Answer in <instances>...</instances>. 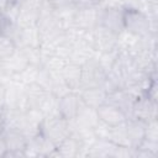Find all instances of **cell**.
<instances>
[{"label": "cell", "mask_w": 158, "mask_h": 158, "mask_svg": "<svg viewBox=\"0 0 158 158\" xmlns=\"http://www.w3.org/2000/svg\"><path fill=\"white\" fill-rule=\"evenodd\" d=\"M123 31L136 38H143L151 33H157V21H152L142 10L125 9Z\"/></svg>", "instance_id": "cell-1"}, {"label": "cell", "mask_w": 158, "mask_h": 158, "mask_svg": "<svg viewBox=\"0 0 158 158\" xmlns=\"http://www.w3.org/2000/svg\"><path fill=\"white\" fill-rule=\"evenodd\" d=\"M40 133L51 143L57 146L72 133V123L59 114L48 115L44 116L41 122Z\"/></svg>", "instance_id": "cell-2"}, {"label": "cell", "mask_w": 158, "mask_h": 158, "mask_svg": "<svg viewBox=\"0 0 158 158\" xmlns=\"http://www.w3.org/2000/svg\"><path fill=\"white\" fill-rule=\"evenodd\" d=\"M125 9L121 5H100L98 26H101L116 35L123 32Z\"/></svg>", "instance_id": "cell-3"}, {"label": "cell", "mask_w": 158, "mask_h": 158, "mask_svg": "<svg viewBox=\"0 0 158 158\" xmlns=\"http://www.w3.org/2000/svg\"><path fill=\"white\" fill-rule=\"evenodd\" d=\"M107 78V69L96 57L81 64V88L83 86H104Z\"/></svg>", "instance_id": "cell-4"}, {"label": "cell", "mask_w": 158, "mask_h": 158, "mask_svg": "<svg viewBox=\"0 0 158 158\" xmlns=\"http://www.w3.org/2000/svg\"><path fill=\"white\" fill-rule=\"evenodd\" d=\"M100 5H78L72 14V26L81 31H93L98 26Z\"/></svg>", "instance_id": "cell-5"}, {"label": "cell", "mask_w": 158, "mask_h": 158, "mask_svg": "<svg viewBox=\"0 0 158 158\" xmlns=\"http://www.w3.org/2000/svg\"><path fill=\"white\" fill-rule=\"evenodd\" d=\"M5 143H6V153L5 157H26V147L28 143V137L20 128H5L2 132Z\"/></svg>", "instance_id": "cell-6"}, {"label": "cell", "mask_w": 158, "mask_h": 158, "mask_svg": "<svg viewBox=\"0 0 158 158\" xmlns=\"http://www.w3.org/2000/svg\"><path fill=\"white\" fill-rule=\"evenodd\" d=\"M118 36L101 26H96L93 30V44L96 51V56L99 53H106L118 49Z\"/></svg>", "instance_id": "cell-7"}, {"label": "cell", "mask_w": 158, "mask_h": 158, "mask_svg": "<svg viewBox=\"0 0 158 158\" xmlns=\"http://www.w3.org/2000/svg\"><path fill=\"white\" fill-rule=\"evenodd\" d=\"M83 105V101L75 91H69L57 99V111L68 121H73L75 118Z\"/></svg>", "instance_id": "cell-8"}, {"label": "cell", "mask_w": 158, "mask_h": 158, "mask_svg": "<svg viewBox=\"0 0 158 158\" xmlns=\"http://www.w3.org/2000/svg\"><path fill=\"white\" fill-rule=\"evenodd\" d=\"M85 148H86V146L84 144L80 136L77 132L72 131V133L68 137H65L60 143H58L56 146L54 156L69 157V158L70 157H79V156H84Z\"/></svg>", "instance_id": "cell-9"}, {"label": "cell", "mask_w": 158, "mask_h": 158, "mask_svg": "<svg viewBox=\"0 0 158 158\" xmlns=\"http://www.w3.org/2000/svg\"><path fill=\"white\" fill-rule=\"evenodd\" d=\"M95 110H96L99 121L110 127L122 125L128 120V116L121 109H118L117 106H115L107 101H105L104 104L98 106Z\"/></svg>", "instance_id": "cell-10"}, {"label": "cell", "mask_w": 158, "mask_h": 158, "mask_svg": "<svg viewBox=\"0 0 158 158\" xmlns=\"http://www.w3.org/2000/svg\"><path fill=\"white\" fill-rule=\"evenodd\" d=\"M130 118H136L143 122L157 118V102L149 100L144 94L137 96L132 105Z\"/></svg>", "instance_id": "cell-11"}, {"label": "cell", "mask_w": 158, "mask_h": 158, "mask_svg": "<svg viewBox=\"0 0 158 158\" xmlns=\"http://www.w3.org/2000/svg\"><path fill=\"white\" fill-rule=\"evenodd\" d=\"M136 95L132 94L128 89L126 88H118V89H115V90H111L107 93V98H106V101L117 106L118 109H121L130 118V115H131V110H132V105L136 100Z\"/></svg>", "instance_id": "cell-12"}, {"label": "cell", "mask_w": 158, "mask_h": 158, "mask_svg": "<svg viewBox=\"0 0 158 158\" xmlns=\"http://www.w3.org/2000/svg\"><path fill=\"white\" fill-rule=\"evenodd\" d=\"M78 95L84 105L96 109L106 101L107 90L104 86H83L79 89Z\"/></svg>", "instance_id": "cell-13"}, {"label": "cell", "mask_w": 158, "mask_h": 158, "mask_svg": "<svg viewBox=\"0 0 158 158\" xmlns=\"http://www.w3.org/2000/svg\"><path fill=\"white\" fill-rule=\"evenodd\" d=\"M60 77L70 91L78 93L81 88V64L68 60L60 72Z\"/></svg>", "instance_id": "cell-14"}, {"label": "cell", "mask_w": 158, "mask_h": 158, "mask_svg": "<svg viewBox=\"0 0 158 158\" xmlns=\"http://www.w3.org/2000/svg\"><path fill=\"white\" fill-rule=\"evenodd\" d=\"M125 128H126L128 147H131L133 149L137 148L139 146V143L144 139L146 122L136 120V118H128L125 122Z\"/></svg>", "instance_id": "cell-15"}, {"label": "cell", "mask_w": 158, "mask_h": 158, "mask_svg": "<svg viewBox=\"0 0 158 158\" xmlns=\"http://www.w3.org/2000/svg\"><path fill=\"white\" fill-rule=\"evenodd\" d=\"M16 42L5 35H0V62H5L11 58L17 51Z\"/></svg>", "instance_id": "cell-16"}, {"label": "cell", "mask_w": 158, "mask_h": 158, "mask_svg": "<svg viewBox=\"0 0 158 158\" xmlns=\"http://www.w3.org/2000/svg\"><path fill=\"white\" fill-rule=\"evenodd\" d=\"M47 2L58 12V14H72L77 6L78 0H47Z\"/></svg>", "instance_id": "cell-17"}, {"label": "cell", "mask_w": 158, "mask_h": 158, "mask_svg": "<svg viewBox=\"0 0 158 158\" xmlns=\"http://www.w3.org/2000/svg\"><path fill=\"white\" fill-rule=\"evenodd\" d=\"M144 139H148V141H152V142H158V123H157V118H152V120L146 122Z\"/></svg>", "instance_id": "cell-18"}, {"label": "cell", "mask_w": 158, "mask_h": 158, "mask_svg": "<svg viewBox=\"0 0 158 158\" xmlns=\"http://www.w3.org/2000/svg\"><path fill=\"white\" fill-rule=\"evenodd\" d=\"M6 95H7V85L0 79V110H4L6 106Z\"/></svg>", "instance_id": "cell-19"}, {"label": "cell", "mask_w": 158, "mask_h": 158, "mask_svg": "<svg viewBox=\"0 0 158 158\" xmlns=\"http://www.w3.org/2000/svg\"><path fill=\"white\" fill-rule=\"evenodd\" d=\"M12 22H15V21L7 19V17L5 16V14L0 10V35H4V33L6 32V30H7V27H9Z\"/></svg>", "instance_id": "cell-20"}, {"label": "cell", "mask_w": 158, "mask_h": 158, "mask_svg": "<svg viewBox=\"0 0 158 158\" xmlns=\"http://www.w3.org/2000/svg\"><path fill=\"white\" fill-rule=\"evenodd\" d=\"M6 151H7V148H6V143H5L4 136H2V133H1V135H0V158H4V157H5Z\"/></svg>", "instance_id": "cell-21"}, {"label": "cell", "mask_w": 158, "mask_h": 158, "mask_svg": "<svg viewBox=\"0 0 158 158\" xmlns=\"http://www.w3.org/2000/svg\"><path fill=\"white\" fill-rule=\"evenodd\" d=\"M4 130H5V118H4L2 110H0V135L4 132Z\"/></svg>", "instance_id": "cell-22"}, {"label": "cell", "mask_w": 158, "mask_h": 158, "mask_svg": "<svg viewBox=\"0 0 158 158\" xmlns=\"http://www.w3.org/2000/svg\"><path fill=\"white\" fill-rule=\"evenodd\" d=\"M7 5H9V1L7 0H0V10L1 11H4Z\"/></svg>", "instance_id": "cell-23"}, {"label": "cell", "mask_w": 158, "mask_h": 158, "mask_svg": "<svg viewBox=\"0 0 158 158\" xmlns=\"http://www.w3.org/2000/svg\"><path fill=\"white\" fill-rule=\"evenodd\" d=\"M9 2H11V4H20V1L21 0H7Z\"/></svg>", "instance_id": "cell-24"}]
</instances>
